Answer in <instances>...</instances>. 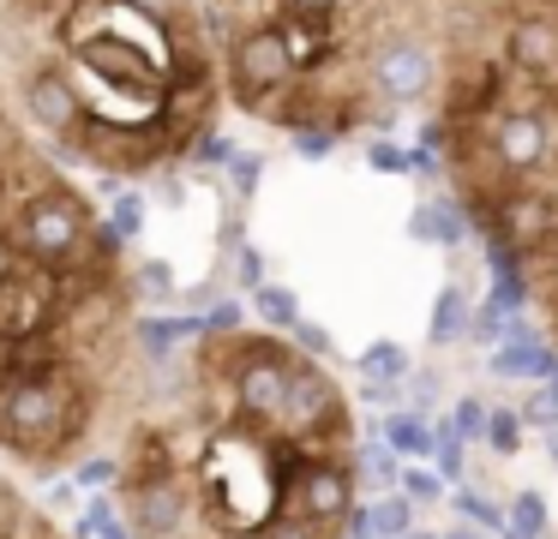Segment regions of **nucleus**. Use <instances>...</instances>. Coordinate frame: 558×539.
<instances>
[{
	"instance_id": "obj_1",
	"label": "nucleus",
	"mask_w": 558,
	"mask_h": 539,
	"mask_svg": "<svg viewBox=\"0 0 558 539\" xmlns=\"http://www.w3.org/2000/svg\"><path fill=\"white\" fill-rule=\"evenodd\" d=\"M145 354L109 450L126 539H354L361 419L325 359L234 311Z\"/></svg>"
},
{
	"instance_id": "obj_2",
	"label": "nucleus",
	"mask_w": 558,
	"mask_h": 539,
	"mask_svg": "<svg viewBox=\"0 0 558 539\" xmlns=\"http://www.w3.org/2000/svg\"><path fill=\"white\" fill-rule=\"evenodd\" d=\"M145 359L121 234L0 84V462L54 479L109 455Z\"/></svg>"
},
{
	"instance_id": "obj_3",
	"label": "nucleus",
	"mask_w": 558,
	"mask_h": 539,
	"mask_svg": "<svg viewBox=\"0 0 558 539\" xmlns=\"http://www.w3.org/2000/svg\"><path fill=\"white\" fill-rule=\"evenodd\" d=\"M0 84L61 162L150 180L229 108L205 0H0Z\"/></svg>"
},
{
	"instance_id": "obj_4",
	"label": "nucleus",
	"mask_w": 558,
	"mask_h": 539,
	"mask_svg": "<svg viewBox=\"0 0 558 539\" xmlns=\"http://www.w3.org/2000/svg\"><path fill=\"white\" fill-rule=\"evenodd\" d=\"M426 144L558 354V0H438Z\"/></svg>"
},
{
	"instance_id": "obj_5",
	"label": "nucleus",
	"mask_w": 558,
	"mask_h": 539,
	"mask_svg": "<svg viewBox=\"0 0 558 539\" xmlns=\"http://www.w3.org/2000/svg\"><path fill=\"white\" fill-rule=\"evenodd\" d=\"M222 90L306 150L378 138L438 78V0H205Z\"/></svg>"
},
{
	"instance_id": "obj_6",
	"label": "nucleus",
	"mask_w": 558,
	"mask_h": 539,
	"mask_svg": "<svg viewBox=\"0 0 558 539\" xmlns=\"http://www.w3.org/2000/svg\"><path fill=\"white\" fill-rule=\"evenodd\" d=\"M0 539H78V534H66L19 479L0 474Z\"/></svg>"
},
{
	"instance_id": "obj_7",
	"label": "nucleus",
	"mask_w": 558,
	"mask_h": 539,
	"mask_svg": "<svg viewBox=\"0 0 558 539\" xmlns=\"http://www.w3.org/2000/svg\"><path fill=\"white\" fill-rule=\"evenodd\" d=\"M390 438H397V450H414V455H421L426 443H433V438H426V426H421V419H409V414H402L397 426H390Z\"/></svg>"
},
{
	"instance_id": "obj_8",
	"label": "nucleus",
	"mask_w": 558,
	"mask_h": 539,
	"mask_svg": "<svg viewBox=\"0 0 558 539\" xmlns=\"http://www.w3.org/2000/svg\"><path fill=\"white\" fill-rule=\"evenodd\" d=\"M493 443H498L505 455L522 443V426H517V414H510V407H498V414H493Z\"/></svg>"
},
{
	"instance_id": "obj_9",
	"label": "nucleus",
	"mask_w": 558,
	"mask_h": 539,
	"mask_svg": "<svg viewBox=\"0 0 558 539\" xmlns=\"http://www.w3.org/2000/svg\"><path fill=\"white\" fill-rule=\"evenodd\" d=\"M517 527H522V534H541V498H534V491H522V498H517Z\"/></svg>"
},
{
	"instance_id": "obj_10",
	"label": "nucleus",
	"mask_w": 558,
	"mask_h": 539,
	"mask_svg": "<svg viewBox=\"0 0 558 539\" xmlns=\"http://www.w3.org/2000/svg\"><path fill=\"white\" fill-rule=\"evenodd\" d=\"M457 426H462V431H481V402H462V407H457Z\"/></svg>"
},
{
	"instance_id": "obj_11",
	"label": "nucleus",
	"mask_w": 558,
	"mask_h": 539,
	"mask_svg": "<svg viewBox=\"0 0 558 539\" xmlns=\"http://www.w3.org/2000/svg\"><path fill=\"white\" fill-rule=\"evenodd\" d=\"M378 527H385V534H390V527H402V503H385V510H378Z\"/></svg>"
},
{
	"instance_id": "obj_12",
	"label": "nucleus",
	"mask_w": 558,
	"mask_h": 539,
	"mask_svg": "<svg viewBox=\"0 0 558 539\" xmlns=\"http://www.w3.org/2000/svg\"><path fill=\"white\" fill-rule=\"evenodd\" d=\"M457 539H469V534H457Z\"/></svg>"
}]
</instances>
